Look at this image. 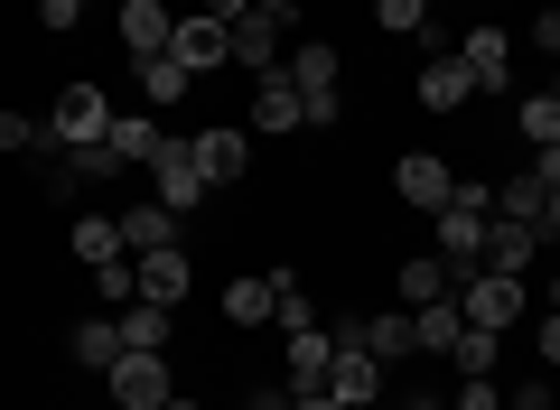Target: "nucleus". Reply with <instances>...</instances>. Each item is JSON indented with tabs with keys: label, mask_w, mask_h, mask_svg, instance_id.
<instances>
[{
	"label": "nucleus",
	"mask_w": 560,
	"mask_h": 410,
	"mask_svg": "<svg viewBox=\"0 0 560 410\" xmlns=\"http://www.w3.org/2000/svg\"><path fill=\"white\" fill-rule=\"evenodd\" d=\"M160 121H131V113H113V131H103V150H113L121 159V168H150V150H160Z\"/></svg>",
	"instance_id": "nucleus-24"
},
{
	"label": "nucleus",
	"mask_w": 560,
	"mask_h": 410,
	"mask_svg": "<svg viewBox=\"0 0 560 410\" xmlns=\"http://www.w3.org/2000/svg\"><path fill=\"white\" fill-rule=\"evenodd\" d=\"M495 354H504V336H486V327H467L458 345H448V364H458V373H495Z\"/></svg>",
	"instance_id": "nucleus-31"
},
{
	"label": "nucleus",
	"mask_w": 560,
	"mask_h": 410,
	"mask_svg": "<svg viewBox=\"0 0 560 410\" xmlns=\"http://www.w3.org/2000/svg\"><path fill=\"white\" fill-rule=\"evenodd\" d=\"M533 261H541V234H533V224H504V215L486 224V271H514V280H523Z\"/></svg>",
	"instance_id": "nucleus-19"
},
{
	"label": "nucleus",
	"mask_w": 560,
	"mask_h": 410,
	"mask_svg": "<svg viewBox=\"0 0 560 410\" xmlns=\"http://www.w3.org/2000/svg\"><path fill=\"white\" fill-rule=\"evenodd\" d=\"M467 94H477V84H467V66H458V47H440V57L420 66V103H430V113H458Z\"/></svg>",
	"instance_id": "nucleus-21"
},
{
	"label": "nucleus",
	"mask_w": 560,
	"mask_h": 410,
	"mask_svg": "<svg viewBox=\"0 0 560 410\" xmlns=\"http://www.w3.org/2000/svg\"><path fill=\"white\" fill-rule=\"evenodd\" d=\"M38 20H47V28H57V38H66V28L84 20V0H38Z\"/></svg>",
	"instance_id": "nucleus-36"
},
{
	"label": "nucleus",
	"mask_w": 560,
	"mask_h": 410,
	"mask_svg": "<svg viewBox=\"0 0 560 410\" xmlns=\"http://www.w3.org/2000/svg\"><path fill=\"white\" fill-rule=\"evenodd\" d=\"M290 410H346V401H327V391H290Z\"/></svg>",
	"instance_id": "nucleus-42"
},
{
	"label": "nucleus",
	"mask_w": 560,
	"mask_h": 410,
	"mask_svg": "<svg viewBox=\"0 0 560 410\" xmlns=\"http://www.w3.org/2000/svg\"><path fill=\"white\" fill-rule=\"evenodd\" d=\"M271 308H280V280H234L224 290V327H271Z\"/></svg>",
	"instance_id": "nucleus-25"
},
{
	"label": "nucleus",
	"mask_w": 560,
	"mask_h": 410,
	"mask_svg": "<svg viewBox=\"0 0 560 410\" xmlns=\"http://www.w3.org/2000/svg\"><path fill=\"white\" fill-rule=\"evenodd\" d=\"M0 150H38V121H28V113H0Z\"/></svg>",
	"instance_id": "nucleus-35"
},
{
	"label": "nucleus",
	"mask_w": 560,
	"mask_h": 410,
	"mask_svg": "<svg viewBox=\"0 0 560 410\" xmlns=\"http://www.w3.org/2000/svg\"><path fill=\"white\" fill-rule=\"evenodd\" d=\"M533 177H541V187H560V140H551V150H533Z\"/></svg>",
	"instance_id": "nucleus-39"
},
{
	"label": "nucleus",
	"mask_w": 560,
	"mask_h": 410,
	"mask_svg": "<svg viewBox=\"0 0 560 410\" xmlns=\"http://www.w3.org/2000/svg\"><path fill=\"white\" fill-rule=\"evenodd\" d=\"M393 290H401V308H430V298H458V271H448L440 253H420V261L393 271Z\"/></svg>",
	"instance_id": "nucleus-17"
},
{
	"label": "nucleus",
	"mask_w": 560,
	"mask_h": 410,
	"mask_svg": "<svg viewBox=\"0 0 560 410\" xmlns=\"http://www.w3.org/2000/svg\"><path fill=\"white\" fill-rule=\"evenodd\" d=\"M514 131L533 140V150H551V140H560V94H523L514 103Z\"/></svg>",
	"instance_id": "nucleus-27"
},
{
	"label": "nucleus",
	"mask_w": 560,
	"mask_h": 410,
	"mask_svg": "<svg viewBox=\"0 0 560 410\" xmlns=\"http://www.w3.org/2000/svg\"><path fill=\"white\" fill-rule=\"evenodd\" d=\"M253 131H308V103L290 75H253Z\"/></svg>",
	"instance_id": "nucleus-12"
},
{
	"label": "nucleus",
	"mask_w": 560,
	"mask_h": 410,
	"mask_svg": "<svg viewBox=\"0 0 560 410\" xmlns=\"http://www.w3.org/2000/svg\"><path fill=\"white\" fill-rule=\"evenodd\" d=\"M364 354H411V308H383V317H364Z\"/></svg>",
	"instance_id": "nucleus-29"
},
{
	"label": "nucleus",
	"mask_w": 560,
	"mask_h": 410,
	"mask_svg": "<svg viewBox=\"0 0 560 410\" xmlns=\"http://www.w3.org/2000/svg\"><path fill=\"white\" fill-rule=\"evenodd\" d=\"M458 66H467L477 94H504V84H514V38H504V28H477V38H458Z\"/></svg>",
	"instance_id": "nucleus-8"
},
{
	"label": "nucleus",
	"mask_w": 560,
	"mask_h": 410,
	"mask_svg": "<svg viewBox=\"0 0 560 410\" xmlns=\"http://www.w3.org/2000/svg\"><path fill=\"white\" fill-rule=\"evenodd\" d=\"M327 364H337V327H290V345H280L290 391H327Z\"/></svg>",
	"instance_id": "nucleus-7"
},
{
	"label": "nucleus",
	"mask_w": 560,
	"mask_h": 410,
	"mask_svg": "<svg viewBox=\"0 0 560 410\" xmlns=\"http://www.w3.org/2000/svg\"><path fill=\"white\" fill-rule=\"evenodd\" d=\"M66 354H75V364H94V373H113V354H121V317H113V308L75 317V327H66Z\"/></svg>",
	"instance_id": "nucleus-16"
},
{
	"label": "nucleus",
	"mask_w": 560,
	"mask_h": 410,
	"mask_svg": "<svg viewBox=\"0 0 560 410\" xmlns=\"http://www.w3.org/2000/svg\"><path fill=\"white\" fill-rule=\"evenodd\" d=\"M551 94H560V75H551Z\"/></svg>",
	"instance_id": "nucleus-48"
},
{
	"label": "nucleus",
	"mask_w": 560,
	"mask_h": 410,
	"mask_svg": "<svg viewBox=\"0 0 560 410\" xmlns=\"http://www.w3.org/2000/svg\"><path fill=\"white\" fill-rule=\"evenodd\" d=\"M393 187H401V206H420V215H440L448 196H458V177H448V168H440L430 150H411V159L393 168Z\"/></svg>",
	"instance_id": "nucleus-11"
},
{
	"label": "nucleus",
	"mask_w": 560,
	"mask_h": 410,
	"mask_svg": "<svg viewBox=\"0 0 560 410\" xmlns=\"http://www.w3.org/2000/svg\"><path fill=\"white\" fill-rule=\"evenodd\" d=\"M420 410H440V401H420Z\"/></svg>",
	"instance_id": "nucleus-47"
},
{
	"label": "nucleus",
	"mask_w": 560,
	"mask_h": 410,
	"mask_svg": "<svg viewBox=\"0 0 560 410\" xmlns=\"http://www.w3.org/2000/svg\"><path fill=\"white\" fill-rule=\"evenodd\" d=\"M327 401H346V410H374V401H383V364L355 345V336H337V364H327Z\"/></svg>",
	"instance_id": "nucleus-6"
},
{
	"label": "nucleus",
	"mask_w": 560,
	"mask_h": 410,
	"mask_svg": "<svg viewBox=\"0 0 560 410\" xmlns=\"http://www.w3.org/2000/svg\"><path fill=\"white\" fill-rule=\"evenodd\" d=\"M224 47H234V66H253V75H280V20H261V10H234V20H224Z\"/></svg>",
	"instance_id": "nucleus-9"
},
{
	"label": "nucleus",
	"mask_w": 560,
	"mask_h": 410,
	"mask_svg": "<svg viewBox=\"0 0 560 410\" xmlns=\"http://www.w3.org/2000/svg\"><path fill=\"white\" fill-rule=\"evenodd\" d=\"M168 410H197V401H168Z\"/></svg>",
	"instance_id": "nucleus-45"
},
{
	"label": "nucleus",
	"mask_w": 560,
	"mask_h": 410,
	"mask_svg": "<svg viewBox=\"0 0 560 410\" xmlns=\"http://www.w3.org/2000/svg\"><path fill=\"white\" fill-rule=\"evenodd\" d=\"M504 410H551V391L533 383V391H514V401H504Z\"/></svg>",
	"instance_id": "nucleus-41"
},
{
	"label": "nucleus",
	"mask_w": 560,
	"mask_h": 410,
	"mask_svg": "<svg viewBox=\"0 0 560 410\" xmlns=\"http://www.w3.org/2000/svg\"><path fill=\"white\" fill-rule=\"evenodd\" d=\"M243 10H261V20H280V28L300 20V0H243Z\"/></svg>",
	"instance_id": "nucleus-38"
},
{
	"label": "nucleus",
	"mask_w": 560,
	"mask_h": 410,
	"mask_svg": "<svg viewBox=\"0 0 560 410\" xmlns=\"http://www.w3.org/2000/svg\"><path fill=\"white\" fill-rule=\"evenodd\" d=\"M131 271H140V298H160V308H178V298H187V280H197L178 243H168V253H131Z\"/></svg>",
	"instance_id": "nucleus-15"
},
{
	"label": "nucleus",
	"mask_w": 560,
	"mask_h": 410,
	"mask_svg": "<svg viewBox=\"0 0 560 410\" xmlns=\"http://www.w3.org/2000/svg\"><path fill=\"white\" fill-rule=\"evenodd\" d=\"M197 168H206V187H234L253 168V140L243 131H197Z\"/></svg>",
	"instance_id": "nucleus-20"
},
{
	"label": "nucleus",
	"mask_w": 560,
	"mask_h": 410,
	"mask_svg": "<svg viewBox=\"0 0 560 410\" xmlns=\"http://www.w3.org/2000/svg\"><path fill=\"white\" fill-rule=\"evenodd\" d=\"M187 84H197V75H187V66H178V57H140V94L160 103V113H168V103H178V94H187Z\"/></svg>",
	"instance_id": "nucleus-28"
},
{
	"label": "nucleus",
	"mask_w": 560,
	"mask_h": 410,
	"mask_svg": "<svg viewBox=\"0 0 560 410\" xmlns=\"http://www.w3.org/2000/svg\"><path fill=\"white\" fill-rule=\"evenodd\" d=\"M541 298H551V308H560V280H551V290H541Z\"/></svg>",
	"instance_id": "nucleus-44"
},
{
	"label": "nucleus",
	"mask_w": 560,
	"mask_h": 410,
	"mask_svg": "<svg viewBox=\"0 0 560 410\" xmlns=\"http://www.w3.org/2000/svg\"><path fill=\"white\" fill-rule=\"evenodd\" d=\"M448 410H504L495 373H458V401H448Z\"/></svg>",
	"instance_id": "nucleus-33"
},
{
	"label": "nucleus",
	"mask_w": 560,
	"mask_h": 410,
	"mask_svg": "<svg viewBox=\"0 0 560 410\" xmlns=\"http://www.w3.org/2000/svg\"><path fill=\"white\" fill-rule=\"evenodd\" d=\"M458 336H467L458 298H430V308H411V354H448Z\"/></svg>",
	"instance_id": "nucleus-22"
},
{
	"label": "nucleus",
	"mask_w": 560,
	"mask_h": 410,
	"mask_svg": "<svg viewBox=\"0 0 560 410\" xmlns=\"http://www.w3.org/2000/svg\"><path fill=\"white\" fill-rule=\"evenodd\" d=\"M541 206H551V187H541L533 168L504 177V196H495V215H504V224H533V234H541Z\"/></svg>",
	"instance_id": "nucleus-26"
},
{
	"label": "nucleus",
	"mask_w": 560,
	"mask_h": 410,
	"mask_svg": "<svg viewBox=\"0 0 560 410\" xmlns=\"http://www.w3.org/2000/svg\"><path fill=\"white\" fill-rule=\"evenodd\" d=\"M66 243H75L84 271H103V261H121V215H75V234H66Z\"/></svg>",
	"instance_id": "nucleus-23"
},
{
	"label": "nucleus",
	"mask_w": 560,
	"mask_h": 410,
	"mask_svg": "<svg viewBox=\"0 0 560 410\" xmlns=\"http://www.w3.org/2000/svg\"><path fill=\"white\" fill-rule=\"evenodd\" d=\"M103 131H113V103H103L94 84H66V94H57V121H38L47 150H84V140H103Z\"/></svg>",
	"instance_id": "nucleus-5"
},
{
	"label": "nucleus",
	"mask_w": 560,
	"mask_h": 410,
	"mask_svg": "<svg viewBox=\"0 0 560 410\" xmlns=\"http://www.w3.org/2000/svg\"><path fill=\"white\" fill-rule=\"evenodd\" d=\"M178 206H160V196H150V206H121V253H168V243H178Z\"/></svg>",
	"instance_id": "nucleus-14"
},
{
	"label": "nucleus",
	"mask_w": 560,
	"mask_h": 410,
	"mask_svg": "<svg viewBox=\"0 0 560 410\" xmlns=\"http://www.w3.org/2000/svg\"><path fill=\"white\" fill-rule=\"evenodd\" d=\"M541 364H560V308L541 317Z\"/></svg>",
	"instance_id": "nucleus-40"
},
{
	"label": "nucleus",
	"mask_w": 560,
	"mask_h": 410,
	"mask_svg": "<svg viewBox=\"0 0 560 410\" xmlns=\"http://www.w3.org/2000/svg\"><path fill=\"white\" fill-rule=\"evenodd\" d=\"M280 75L300 84V103H308V131H337V121H346V103H337L346 57H337V47H318V38H308L300 57H280Z\"/></svg>",
	"instance_id": "nucleus-1"
},
{
	"label": "nucleus",
	"mask_w": 560,
	"mask_h": 410,
	"mask_svg": "<svg viewBox=\"0 0 560 410\" xmlns=\"http://www.w3.org/2000/svg\"><path fill=\"white\" fill-rule=\"evenodd\" d=\"M113 317H121V345H140V354H168V336H178V308H160V298H131Z\"/></svg>",
	"instance_id": "nucleus-18"
},
{
	"label": "nucleus",
	"mask_w": 560,
	"mask_h": 410,
	"mask_svg": "<svg viewBox=\"0 0 560 410\" xmlns=\"http://www.w3.org/2000/svg\"><path fill=\"white\" fill-rule=\"evenodd\" d=\"M168 38H178V10L168 0H121V47L131 57H168Z\"/></svg>",
	"instance_id": "nucleus-10"
},
{
	"label": "nucleus",
	"mask_w": 560,
	"mask_h": 410,
	"mask_svg": "<svg viewBox=\"0 0 560 410\" xmlns=\"http://www.w3.org/2000/svg\"><path fill=\"white\" fill-rule=\"evenodd\" d=\"M168 57H178L187 75H215V66L234 57V47H224V20H206V10H197V20H178V38H168Z\"/></svg>",
	"instance_id": "nucleus-13"
},
{
	"label": "nucleus",
	"mask_w": 560,
	"mask_h": 410,
	"mask_svg": "<svg viewBox=\"0 0 560 410\" xmlns=\"http://www.w3.org/2000/svg\"><path fill=\"white\" fill-rule=\"evenodd\" d=\"M430 10H448V0H430Z\"/></svg>",
	"instance_id": "nucleus-46"
},
{
	"label": "nucleus",
	"mask_w": 560,
	"mask_h": 410,
	"mask_svg": "<svg viewBox=\"0 0 560 410\" xmlns=\"http://www.w3.org/2000/svg\"><path fill=\"white\" fill-rule=\"evenodd\" d=\"M103 383H113L121 410H168V401H178V383H168V354H140V345H121Z\"/></svg>",
	"instance_id": "nucleus-3"
},
{
	"label": "nucleus",
	"mask_w": 560,
	"mask_h": 410,
	"mask_svg": "<svg viewBox=\"0 0 560 410\" xmlns=\"http://www.w3.org/2000/svg\"><path fill=\"white\" fill-rule=\"evenodd\" d=\"M150 187H160V206L197 215V206H206V168H197V140H178V131H168L160 150H150Z\"/></svg>",
	"instance_id": "nucleus-4"
},
{
	"label": "nucleus",
	"mask_w": 560,
	"mask_h": 410,
	"mask_svg": "<svg viewBox=\"0 0 560 410\" xmlns=\"http://www.w3.org/2000/svg\"><path fill=\"white\" fill-rule=\"evenodd\" d=\"M533 47H541V57H560V10H533Z\"/></svg>",
	"instance_id": "nucleus-37"
},
{
	"label": "nucleus",
	"mask_w": 560,
	"mask_h": 410,
	"mask_svg": "<svg viewBox=\"0 0 560 410\" xmlns=\"http://www.w3.org/2000/svg\"><path fill=\"white\" fill-rule=\"evenodd\" d=\"M234 10H243V0H206V20H234Z\"/></svg>",
	"instance_id": "nucleus-43"
},
{
	"label": "nucleus",
	"mask_w": 560,
	"mask_h": 410,
	"mask_svg": "<svg viewBox=\"0 0 560 410\" xmlns=\"http://www.w3.org/2000/svg\"><path fill=\"white\" fill-rule=\"evenodd\" d=\"M94 298H103V308H131V298H140V271H131V253L94 271Z\"/></svg>",
	"instance_id": "nucleus-30"
},
{
	"label": "nucleus",
	"mask_w": 560,
	"mask_h": 410,
	"mask_svg": "<svg viewBox=\"0 0 560 410\" xmlns=\"http://www.w3.org/2000/svg\"><path fill=\"white\" fill-rule=\"evenodd\" d=\"M280 327H318V308H308V290H300V280H290V271H280Z\"/></svg>",
	"instance_id": "nucleus-34"
},
{
	"label": "nucleus",
	"mask_w": 560,
	"mask_h": 410,
	"mask_svg": "<svg viewBox=\"0 0 560 410\" xmlns=\"http://www.w3.org/2000/svg\"><path fill=\"white\" fill-rule=\"evenodd\" d=\"M374 20L393 28V38H411V28H430L440 10H430V0H374Z\"/></svg>",
	"instance_id": "nucleus-32"
},
{
	"label": "nucleus",
	"mask_w": 560,
	"mask_h": 410,
	"mask_svg": "<svg viewBox=\"0 0 560 410\" xmlns=\"http://www.w3.org/2000/svg\"><path fill=\"white\" fill-rule=\"evenodd\" d=\"M458 317H467V327H486V336H504L523 317V280L514 271H486V261H477V271H458Z\"/></svg>",
	"instance_id": "nucleus-2"
}]
</instances>
